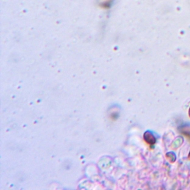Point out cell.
Returning a JSON list of instances; mask_svg holds the SVG:
<instances>
[{
	"mask_svg": "<svg viewBox=\"0 0 190 190\" xmlns=\"http://www.w3.org/2000/svg\"><path fill=\"white\" fill-rule=\"evenodd\" d=\"M189 158H190V152H189Z\"/></svg>",
	"mask_w": 190,
	"mask_h": 190,
	"instance_id": "cell-2",
	"label": "cell"
},
{
	"mask_svg": "<svg viewBox=\"0 0 190 190\" xmlns=\"http://www.w3.org/2000/svg\"><path fill=\"white\" fill-rule=\"evenodd\" d=\"M189 116H190V109H189Z\"/></svg>",
	"mask_w": 190,
	"mask_h": 190,
	"instance_id": "cell-1",
	"label": "cell"
}]
</instances>
